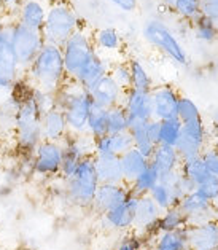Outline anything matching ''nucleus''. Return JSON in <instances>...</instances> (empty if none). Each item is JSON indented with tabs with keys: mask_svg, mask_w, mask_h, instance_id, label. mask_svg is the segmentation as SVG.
Here are the masks:
<instances>
[{
	"mask_svg": "<svg viewBox=\"0 0 218 250\" xmlns=\"http://www.w3.org/2000/svg\"><path fill=\"white\" fill-rule=\"evenodd\" d=\"M22 80L30 88L43 89L48 93H58L67 80L64 69L62 48L58 45L45 43L43 48L24 72Z\"/></svg>",
	"mask_w": 218,
	"mask_h": 250,
	"instance_id": "nucleus-1",
	"label": "nucleus"
},
{
	"mask_svg": "<svg viewBox=\"0 0 218 250\" xmlns=\"http://www.w3.org/2000/svg\"><path fill=\"white\" fill-rule=\"evenodd\" d=\"M13 94L18 97V108L13 120V134L18 148L24 151L26 155H32L37 145L41 142V112L35 104L32 94H30V86L24 93Z\"/></svg>",
	"mask_w": 218,
	"mask_h": 250,
	"instance_id": "nucleus-2",
	"label": "nucleus"
},
{
	"mask_svg": "<svg viewBox=\"0 0 218 250\" xmlns=\"http://www.w3.org/2000/svg\"><path fill=\"white\" fill-rule=\"evenodd\" d=\"M93 104L94 101L89 91L74 80H65L56 93V107L62 110L70 134L86 132L88 117Z\"/></svg>",
	"mask_w": 218,
	"mask_h": 250,
	"instance_id": "nucleus-3",
	"label": "nucleus"
},
{
	"mask_svg": "<svg viewBox=\"0 0 218 250\" xmlns=\"http://www.w3.org/2000/svg\"><path fill=\"white\" fill-rule=\"evenodd\" d=\"M80 26L83 24L72 3L67 0H54L46 8L41 35H43L45 43L62 46Z\"/></svg>",
	"mask_w": 218,
	"mask_h": 250,
	"instance_id": "nucleus-4",
	"label": "nucleus"
},
{
	"mask_svg": "<svg viewBox=\"0 0 218 250\" xmlns=\"http://www.w3.org/2000/svg\"><path fill=\"white\" fill-rule=\"evenodd\" d=\"M60 48H62L65 75L67 80L74 82L98 54L93 43V30L84 26L78 27Z\"/></svg>",
	"mask_w": 218,
	"mask_h": 250,
	"instance_id": "nucleus-5",
	"label": "nucleus"
},
{
	"mask_svg": "<svg viewBox=\"0 0 218 250\" xmlns=\"http://www.w3.org/2000/svg\"><path fill=\"white\" fill-rule=\"evenodd\" d=\"M143 39L148 42L151 46L159 50L164 56H167L175 64L185 65L188 62V54H186L185 46L181 45L180 39L175 35V32L171 29V26L158 20V18H150L143 24L142 29Z\"/></svg>",
	"mask_w": 218,
	"mask_h": 250,
	"instance_id": "nucleus-6",
	"label": "nucleus"
},
{
	"mask_svg": "<svg viewBox=\"0 0 218 250\" xmlns=\"http://www.w3.org/2000/svg\"><path fill=\"white\" fill-rule=\"evenodd\" d=\"M99 180L94 167V156L80 161L75 174L65 180V194L72 204L78 207H91L98 191Z\"/></svg>",
	"mask_w": 218,
	"mask_h": 250,
	"instance_id": "nucleus-7",
	"label": "nucleus"
},
{
	"mask_svg": "<svg viewBox=\"0 0 218 250\" xmlns=\"http://www.w3.org/2000/svg\"><path fill=\"white\" fill-rule=\"evenodd\" d=\"M45 40L40 30L29 29L22 24L15 21L13 26V51L20 65L21 77L24 72L29 69V65L34 62V59L37 58V54L43 48Z\"/></svg>",
	"mask_w": 218,
	"mask_h": 250,
	"instance_id": "nucleus-8",
	"label": "nucleus"
},
{
	"mask_svg": "<svg viewBox=\"0 0 218 250\" xmlns=\"http://www.w3.org/2000/svg\"><path fill=\"white\" fill-rule=\"evenodd\" d=\"M62 166H60L59 175H62L64 180L70 179L75 174L81 160L89 156H94V139L84 134H70L65 137L62 142Z\"/></svg>",
	"mask_w": 218,
	"mask_h": 250,
	"instance_id": "nucleus-9",
	"label": "nucleus"
},
{
	"mask_svg": "<svg viewBox=\"0 0 218 250\" xmlns=\"http://www.w3.org/2000/svg\"><path fill=\"white\" fill-rule=\"evenodd\" d=\"M210 132L207 129V125L201 118H196L188 123H181V134L177 144V151L181 160L188 158L201 156V151L207 147Z\"/></svg>",
	"mask_w": 218,
	"mask_h": 250,
	"instance_id": "nucleus-10",
	"label": "nucleus"
},
{
	"mask_svg": "<svg viewBox=\"0 0 218 250\" xmlns=\"http://www.w3.org/2000/svg\"><path fill=\"white\" fill-rule=\"evenodd\" d=\"M62 144L60 142H48L41 140L34 150V172L43 177L58 175L62 166Z\"/></svg>",
	"mask_w": 218,
	"mask_h": 250,
	"instance_id": "nucleus-11",
	"label": "nucleus"
},
{
	"mask_svg": "<svg viewBox=\"0 0 218 250\" xmlns=\"http://www.w3.org/2000/svg\"><path fill=\"white\" fill-rule=\"evenodd\" d=\"M180 210L185 213L186 220H188V227L193 225H201L209 220H217L218 210L214 207L204 196H201L196 190L185 194L180 201Z\"/></svg>",
	"mask_w": 218,
	"mask_h": 250,
	"instance_id": "nucleus-12",
	"label": "nucleus"
},
{
	"mask_svg": "<svg viewBox=\"0 0 218 250\" xmlns=\"http://www.w3.org/2000/svg\"><path fill=\"white\" fill-rule=\"evenodd\" d=\"M139 204V196L132 194L129 191L128 198H126L119 206L115 209L108 210L104 215H100V220L104 223L107 229L112 231H129L134 228L136 220V210Z\"/></svg>",
	"mask_w": 218,
	"mask_h": 250,
	"instance_id": "nucleus-13",
	"label": "nucleus"
},
{
	"mask_svg": "<svg viewBox=\"0 0 218 250\" xmlns=\"http://www.w3.org/2000/svg\"><path fill=\"white\" fill-rule=\"evenodd\" d=\"M151 104H153V118L169 120L177 118V107L180 93L172 84H158L151 88Z\"/></svg>",
	"mask_w": 218,
	"mask_h": 250,
	"instance_id": "nucleus-14",
	"label": "nucleus"
},
{
	"mask_svg": "<svg viewBox=\"0 0 218 250\" xmlns=\"http://www.w3.org/2000/svg\"><path fill=\"white\" fill-rule=\"evenodd\" d=\"M121 105L128 112L129 121H150L153 120V104L150 91L129 88L124 91Z\"/></svg>",
	"mask_w": 218,
	"mask_h": 250,
	"instance_id": "nucleus-15",
	"label": "nucleus"
},
{
	"mask_svg": "<svg viewBox=\"0 0 218 250\" xmlns=\"http://www.w3.org/2000/svg\"><path fill=\"white\" fill-rule=\"evenodd\" d=\"M128 194L129 187L126 184H99L91 207L99 215H104V213L123 203L128 198Z\"/></svg>",
	"mask_w": 218,
	"mask_h": 250,
	"instance_id": "nucleus-16",
	"label": "nucleus"
},
{
	"mask_svg": "<svg viewBox=\"0 0 218 250\" xmlns=\"http://www.w3.org/2000/svg\"><path fill=\"white\" fill-rule=\"evenodd\" d=\"M186 239L191 250H218V223L209 220L186 227Z\"/></svg>",
	"mask_w": 218,
	"mask_h": 250,
	"instance_id": "nucleus-17",
	"label": "nucleus"
},
{
	"mask_svg": "<svg viewBox=\"0 0 218 250\" xmlns=\"http://www.w3.org/2000/svg\"><path fill=\"white\" fill-rule=\"evenodd\" d=\"M13 26L15 20H11V18L0 21V70L21 77L20 65H18L13 51Z\"/></svg>",
	"mask_w": 218,
	"mask_h": 250,
	"instance_id": "nucleus-18",
	"label": "nucleus"
},
{
	"mask_svg": "<svg viewBox=\"0 0 218 250\" xmlns=\"http://www.w3.org/2000/svg\"><path fill=\"white\" fill-rule=\"evenodd\" d=\"M88 91L91 97H93L94 104L105 108L119 105L124 97V89H121L108 74L105 77H102L99 82H96Z\"/></svg>",
	"mask_w": 218,
	"mask_h": 250,
	"instance_id": "nucleus-19",
	"label": "nucleus"
},
{
	"mask_svg": "<svg viewBox=\"0 0 218 250\" xmlns=\"http://www.w3.org/2000/svg\"><path fill=\"white\" fill-rule=\"evenodd\" d=\"M134 147L129 131L94 139V156H121Z\"/></svg>",
	"mask_w": 218,
	"mask_h": 250,
	"instance_id": "nucleus-20",
	"label": "nucleus"
},
{
	"mask_svg": "<svg viewBox=\"0 0 218 250\" xmlns=\"http://www.w3.org/2000/svg\"><path fill=\"white\" fill-rule=\"evenodd\" d=\"M11 18L22 26L41 32L46 18V7L40 0H22Z\"/></svg>",
	"mask_w": 218,
	"mask_h": 250,
	"instance_id": "nucleus-21",
	"label": "nucleus"
},
{
	"mask_svg": "<svg viewBox=\"0 0 218 250\" xmlns=\"http://www.w3.org/2000/svg\"><path fill=\"white\" fill-rule=\"evenodd\" d=\"M69 136L67 121L60 108L54 107L41 117V140L48 142H62Z\"/></svg>",
	"mask_w": 218,
	"mask_h": 250,
	"instance_id": "nucleus-22",
	"label": "nucleus"
},
{
	"mask_svg": "<svg viewBox=\"0 0 218 250\" xmlns=\"http://www.w3.org/2000/svg\"><path fill=\"white\" fill-rule=\"evenodd\" d=\"M161 209L153 203L148 194L147 196L139 198L137 210H136V220H134V228L142 233H148L153 231L156 236V223H158L161 217Z\"/></svg>",
	"mask_w": 218,
	"mask_h": 250,
	"instance_id": "nucleus-23",
	"label": "nucleus"
},
{
	"mask_svg": "<svg viewBox=\"0 0 218 250\" xmlns=\"http://www.w3.org/2000/svg\"><path fill=\"white\" fill-rule=\"evenodd\" d=\"M99 184H124L119 156H94Z\"/></svg>",
	"mask_w": 218,
	"mask_h": 250,
	"instance_id": "nucleus-24",
	"label": "nucleus"
},
{
	"mask_svg": "<svg viewBox=\"0 0 218 250\" xmlns=\"http://www.w3.org/2000/svg\"><path fill=\"white\" fill-rule=\"evenodd\" d=\"M93 43L99 54L110 56V54L121 51L123 39H121V34L115 27H99L93 30Z\"/></svg>",
	"mask_w": 218,
	"mask_h": 250,
	"instance_id": "nucleus-25",
	"label": "nucleus"
},
{
	"mask_svg": "<svg viewBox=\"0 0 218 250\" xmlns=\"http://www.w3.org/2000/svg\"><path fill=\"white\" fill-rule=\"evenodd\" d=\"M119 161H121V169H123V177H124L126 185H129L131 182H134L137 177L143 172L145 167L150 164L148 158H145L140 151L134 147L121 155Z\"/></svg>",
	"mask_w": 218,
	"mask_h": 250,
	"instance_id": "nucleus-26",
	"label": "nucleus"
},
{
	"mask_svg": "<svg viewBox=\"0 0 218 250\" xmlns=\"http://www.w3.org/2000/svg\"><path fill=\"white\" fill-rule=\"evenodd\" d=\"M150 163L159 170V175H161V174L172 172V170H178L181 164V158L175 147L156 145L153 155L150 158Z\"/></svg>",
	"mask_w": 218,
	"mask_h": 250,
	"instance_id": "nucleus-27",
	"label": "nucleus"
},
{
	"mask_svg": "<svg viewBox=\"0 0 218 250\" xmlns=\"http://www.w3.org/2000/svg\"><path fill=\"white\" fill-rule=\"evenodd\" d=\"M112 62L108 61L107 56H102V54H96V58L88 64V67L84 69L77 78V83H80L83 88L89 89L96 82H99L102 77H105L110 70Z\"/></svg>",
	"mask_w": 218,
	"mask_h": 250,
	"instance_id": "nucleus-28",
	"label": "nucleus"
},
{
	"mask_svg": "<svg viewBox=\"0 0 218 250\" xmlns=\"http://www.w3.org/2000/svg\"><path fill=\"white\" fill-rule=\"evenodd\" d=\"M148 121H129V134L134 142V148H137L145 158H151L156 145L151 142L147 132Z\"/></svg>",
	"mask_w": 218,
	"mask_h": 250,
	"instance_id": "nucleus-29",
	"label": "nucleus"
},
{
	"mask_svg": "<svg viewBox=\"0 0 218 250\" xmlns=\"http://www.w3.org/2000/svg\"><path fill=\"white\" fill-rule=\"evenodd\" d=\"M186 247H188L186 228L158 233L153 241V250H185Z\"/></svg>",
	"mask_w": 218,
	"mask_h": 250,
	"instance_id": "nucleus-30",
	"label": "nucleus"
},
{
	"mask_svg": "<svg viewBox=\"0 0 218 250\" xmlns=\"http://www.w3.org/2000/svg\"><path fill=\"white\" fill-rule=\"evenodd\" d=\"M158 182H159V170L150 163L148 166L145 167L143 172L139 175L134 182H131L128 187L132 194L140 198V196H147Z\"/></svg>",
	"mask_w": 218,
	"mask_h": 250,
	"instance_id": "nucleus-31",
	"label": "nucleus"
},
{
	"mask_svg": "<svg viewBox=\"0 0 218 250\" xmlns=\"http://www.w3.org/2000/svg\"><path fill=\"white\" fill-rule=\"evenodd\" d=\"M188 227L185 213L180 210V207H169L161 212V217L156 223V234L164 233V231H177Z\"/></svg>",
	"mask_w": 218,
	"mask_h": 250,
	"instance_id": "nucleus-32",
	"label": "nucleus"
},
{
	"mask_svg": "<svg viewBox=\"0 0 218 250\" xmlns=\"http://www.w3.org/2000/svg\"><path fill=\"white\" fill-rule=\"evenodd\" d=\"M180 172L183 174L185 177H188L195 187L201 185L202 182H205V180L212 177V174L207 170V167H205L204 161L201 160V156L188 158V160H181Z\"/></svg>",
	"mask_w": 218,
	"mask_h": 250,
	"instance_id": "nucleus-33",
	"label": "nucleus"
},
{
	"mask_svg": "<svg viewBox=\"0 0 218 250\" xmlns=\"http://www.w3.org/2000/svg\"><path fill=\"white\" fill-rule=\"evenodd\" d=\"M191 30L195 37L202 43H215L218 40V24L204 15L198 16L191 22Z\"/></svg>",
	"mask_w": 218,
	"mask_h": 250,
	"instance_id": "nucleus-34",
	"label": "nucleus"
},
{
	"mask_svg": "<svg viewBox=\"0 0 218 250\" xmlns=\"http://www.w3.org/2000/svg\"><path fill=\"white\" fill-rule=\"evenodd\" d=\"M107 110L108 108L93 104L88 117V125H86V134L93 139L102 137L107 134Z\"/></svg>",
	"mask_w": 218,
	"mask_h": 250,
	"instance_id": "nucleus-35",
	"label": "nucleus"
},
{
	"mask_svg": "<svg viewBox=\"0 0 218 250\" xmlns=\"http://www.w3.org/2000/svg\"><path fill=\"white\" fill-rule=\"evenodd\" d=\"M129 69H131V88L140 89V91H151L153 84V78H151L150 72L147 70L139 59H129Z\"/></svg>",
	"mask_w": 218,
	"mask_h": 250,
	"instance_id": "nucleus-36",
	"label": "nucleus"
},
{
	"mask_svg": "<svg viewBox=\"0 0 218 250\" xmlns=\"http://www.w3.org/2000/svg\"><path fill=\"white\" fill-rule=\"evenodd\" d=\"M129 131V117L124 107L115 105L107 110V134H118Z\"/></svg>",
	"mask_w": 218,
	"mask_h": 250,
	"instance_id": "nucleus-37",
	"label": "nucleus"
},
{
	"mask_svg": "<svg viewBox=\"0 0 218 250\" xmlns=\"http://www.w3.org/2000/svg\"><path fill=\"white\" fill-rule=\"evenodd\" d=\"M181 134V121L178 118H169L161 121L159 129V145L177 147Z\"/></svg>",
	"mask_w": 218,
	"mask_h": 250,
	"instance_id": "nucleus-38",
	"label": "nucleus"
},
{
	"mask_svg": "<svg viewBox=\"0 0 218 250\" xmlns=\"http://www.w3.org/2000/svg\"><path fill=\"white\" fill-rule=\"evenodd\" d=\"M201 3L202 0H175L171 10L181 21L191 24L198 16H201Z\"/></svg>",
	"mask_w": 218,
	"mask_h": 250,
	"instance_id": "nucleus-39",
	"label": "nucleus"
},
{
	"mask_svg": "<svg viewBox=\"0 0 218 250\" xmlns=\"http://www.w3.org/2000/svg\"><path fill=\"white\" fill-rule=\"evenodd\" d=\"M148 196L153 199V203L159 207L161 210H166L169 207H177L178 203L177 199L174 196V191L171 187H167L166 184H162V182H158L153 190L148 193Z\"/></svg>",
	"mask_w": 218,
	"mask_h": 250,
	"instance_id": "nucleus-40",
	"label": "nucleus"
},
{
	"mask_svg": "<svg viewBox=\"0 0 218 250\" xmlns=\"http://www.w3.org/2000/svg\"><path fill=\"white\" fill-rule=\"evenodd\" d=\"M108 75L113 78V82L118 84L121 89L128 91L131 88V69L128 61H117L112 62Z\"/></svg>",
	"mask_w": 218,
	"mask_h": 250,
	"instance_id": "nucleus-41",
	"label": "nucleus"
},
{
	"mask_svg": "<svg viewBox=\"0 0 218 250\" xmlns=\"http://www.w3.org/2000/svg\"><path fill=\"white\" fill-rule=\"evenodd\" d=\"M201 117L202 115H201V110H199V107L196 105V102L186 96H180L178 107H177V118L181 123H188V121H193Z\"/></svg>",
	"mask_w": 218,
	"mask_h": 250,
	"instance_id": "nucleus-42",
	"label": "nucleus"
},
{
	"mask_svg": "<svg viewBox=\"0 0 218 250\" xmlns=\"http://www.w3.org/2000/svg\"><path fill=\"white\" fill-rule=\"evenodd\" d=\"M30 94H32L35 104H37V107L40 108L41 115L56 107V93H48V91H43V89L30 88Z\"/></svg>",
	"mask_w": 218,
	"mask_h": 250,
	"instance_id": "nucleus-43",
	"label": "nucleus"
},
{
	"mask_svg": "<svg viewBox=\"0 0 218 250\" xmlns=\"http://www.w3.org/2000/svg\"><path fill=\"white\" fill-rule=\"evenodd\" d=\"M196 191L207 199L214 207H218V179L217 177L212 175L210 179L202 182L201 185H198Z\"/></svg>",
	"mask_w": 218,
	"mask_h": 250,
	"instance_id": "nucleus-44",
	"label": "nucleus"
},
{
	"mask_svg": "<svg viewBox=\"0 0 218 250\" xmlns=\"http://www.w3.org/2000/svg\"><path fill=\"white\" fill-rule=\"evenodd\" d=\"M201 160L204 161L209 172L218 179V142L207 144V147L201 151Z\"/></svg>",
	"mask_w": 218,
	"mask_h": 250,
	"instance_id": "nucleus-45",
	"label": "nucleus"
},
{
	"mask_svg": "<svg viewBox=\"0 0 218 250\" xmlns=\"http://www.w3.org/2000/svg\"><path fill=\"white\" fill-rule=\"evenodd\" d=\"M159 129H161V121L159 120H150L147 123V132L150 140L155 145H159Z\"/></svg>",
	"mask_w": 218,
	"mask_h": 250,
	"instance_id": "nucleus-46",
	"label": "nucleus"
},
{
	"mask_svg": "<svg viewBox=\"0 0 218 250\" xmlns=\"http://www.w3.org/2000/svg\"><path fill=\"white\" fill-rule=\"evenodd\" d=\"M115 250H140V239L136 234L128 236L118 244Z\"/></svg>",
	"mask_w": 218,
	"mask_h": 250,
	"instance_id": "nucleus-47",
	"label": "nucleus"
},
{
	"mask_svg": "<svg viewBox=\"0 0 218 250\" xmlns=\"http://www.w3.org/2000/svg\"><path fill=\"white\" fill-rule=\"evenodd\" d=\"M108 2L113 3L121 11H126V13H131L139 7V0H108Z\"/></svg>",
	"mask_w": 218,
	"mask_h": 250,
	"instance_id": "nucleus-48",
	"label": "nucleus"
},
{
	"mask_svg": "<svg viewBox=\"0 0 218 250\" xmlns=\"http://www.w3.org/2000/svg\"><path fill=\"white\" fill-rule=\"evenodd\" d=\"M0 2H2L7 13H15V10L20 7V3L22 2V0H0Z\"/></svg>",
	"mask_w": 218,
	"mask_h": 250,
	"instance_id": "nucleus-49",
	"label": "nucleus"
},
{
	"mask_svg": "<svg viewBox=\"0 0 218 250\" xmlns=\"http://www.w3.org/2000/svg\"><path fill=\"white\" fill-rule=\"evenodd\" d=\"M212 125H214V134L218 136V112L214 115V121H212Z\"/></svg>",
	"mask_w": 218,
	"mask_h": 250,
	"instance_id": "nucleus-50",
	"label": "nucleus"
},
{
	"mask_svg": "<svg viewBox=\"0 0 218 250\" xmlns=\"http://www.w3.org/2000/svg\"><path fill=\"white\" fill-rule=\"evenodd\" d=\"M158 2L162 5V7H166V8H172V5L175 0H158Z\"/></svg>",
	"mask_w": 218,
	"mask_h": 250,
	"instance_id": "nucleus-51",
	"label": "nucleus"
},
{
	"mask_svg": "<svg viewBox=\"0 0 218 250\" xmlns=\"http://www.w3.org/2000/svg\"><path fill=\"white\" fill-rule=\"evenodd\" d=\"M5 15H7V11H5V8H3L2 2H0V21L5 20Z\"/></svg>",
	"mask_w": 218,
	"mask_h": 250,
	"instance_id": "nucleus-52",
	"label": "nucleus"
},
{
	"mask_svg": "<svg viewBox=\"0 0 218 250\" xmlns=\"http://www.w3.org/2000/svg\"><path fill=\"white\" fill-rule=\"evenodd\" d=\"M2 136H3V127L0 125V140H2Z\"/></svg>",
	"mask_w": 218,
	"mask_h": 250,
	"instance_id": "nucleus-53",
	"label": "nucleus"
},
{
	"mask_svg": "<svg viewBox=\"0 0 218 250\" xmlns=\"http://www.w3.org/2000/svg\"><path fill=\"white\" fill-rule=\"evenodd\" d=\"M2 160H3V153H2V150H0V164H2Z\"/></svg>",
	"mask_w": 218,
	"mask_h": 250,
	"instance_id": "nucleus-54",
	"label": "nucleus"
},
{
	"mask_svg": "<svg viewBox=\"0 0 218 250\" xmlns=\"http://www.w3.org/2000/svg\"><path fill=\"white\" fill-rule=\"evenodd\" d=\"M185 250H191V249H190V247H186V249H185Z\"/></svg>",
	"mask_w": 218,
	"mask_h": 250,
	"instance_id": "nucleus-55",
	"label": "nucleus"
},
{
	"mask_svg": "<svg viewBox=\"0 0 218 250\" xmlns=\"http://www.w3.org/2000/svg\"><path fill=\"white\" fill-rule=\"evenodd\" d=\"M217 223H218V218H217Z\"/></svg>",
	"mask_w": 218,
	"mask_h": 250,
	"instance_id": "nucleus-56",
	"label": "nucleus"
},
{
	"mask_svg": "<svg viewBox=\"0 0 218 250\" xmlns=\"http://www.w3.org/2000/svg\"><path fill=\"white\" fill-rule=\"evenodd\" d=\"M217 210H218V207H217Z\"/></svg>",
	"mask_w": 218,
	"mask_h": 250,
	"instance_id": "nucleus-57",
	"label": "nucleus"
}]
</instances>
